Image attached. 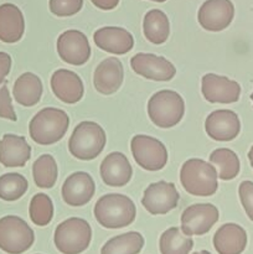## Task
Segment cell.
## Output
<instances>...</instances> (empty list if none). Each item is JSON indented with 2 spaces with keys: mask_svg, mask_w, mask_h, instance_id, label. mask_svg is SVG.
<instances>
[{
  "mask_svg": "<svg viewBox=\"0 0 253 254\" xmlns=\"http://www.w3.org/2000/svg\"><path fill=\"white\" fill-rule=\"evenodd\" d=\"M14 98L20 106L32 107L37 104L42 96V82L32 72H25L17 77L12 88Z\"/></svg>",
  "mask_w": 253,
  "mask_h": 254,
  "instance_id": "cb8c5ba5",
  "label": "cell"
},
{
  "mask_svg": "<svg viewBox=\"0 0 253 254\" xmlns=\"http://www.w3.org/2000/svg\"><path fill=\"white\" fill-rule=\"evenodd\" d=\"M101 178L107 186L122 188L130 181L133 169L123 153L113 151L103 159L99 168Z\"/></svg>",
  "mask_w": 253,
  "mask_h": 254,
  "instance_id": "d6986e66",
  "label": "cell"
},
{
  "mask_svg": "<svg viewBox=\"0 0 253 254\" xmlns=\"http://www.w3.org/2000/svg\"><path fill=\"white\" fill-rule=\"evenodd\" d=\"M144 246V238L138 232H128L111 238L102 247L101 254H138Z\"/></svg>",
  "mask_w": 253,
  "mask_h": 254,
  "instance_id": "4316f807",
  "label": "cell"
},
{
  "mask_svg": "<svg viewBox=\"0 0 253 254\" xmlns=\"http://www.w3.org/2000/svg\"><path fill=\"white\" fill-rule=\"evenodd\" d=\"M30 218L36 226L44 227L54 217V203L46 193H37L31 198L29 207Z\"/></svg>",
  "mask_w": 253,
  "mask_h": 254,
  "instance_id": "4dcf8cb0",
  "label": "cell"
},
{
  "mask_svg": "<svg viewBox=\"0 0 253 254\" xmlns=\"http://www.w3.org/2000/svg\"><path fill=\"white\" fill-rule=\"evenodd\" d=\"M57 54L72 66H82L91 57V46L86 35L78 30H67L57 39Z\"/></svg>",
  "mask_w": 253,
  "mask_h": 254,
  "instance_id": "8fae6325",
  "label": "cell"
},
{
  "mask_svg": "<svg viewBox=\"0 0 253 254\" xmlns=\"http://www.w3.org/2000/svg\"><path fill=\"white\" fill-rule=\"evenodd\" d=\"M130 149L135 163L148 171H159L168 163L166 146L158 139L149 135H135L130 141Z\"/></svg>",
  "mask_w": 253,
  "mask_h": 254,
  "instance_id": "ba28073f",
  "label": "cell"
},
{
  "mask_svg": "<svg viewBox=\"0 0 253 254\" xmlns=\"http://www.w3.org/2000/svg\"><path fill=\"white\" fill-rule=\"evenodd\" d=\"M94 217L104 228L117 230L131 225L135 220L136 208L131 198L121 193L102 196L94 205Z\"/></svg>",
  "mask_w": 253,
  "mask_h": 254,
  "instance_id": "6da1fadb",
  "label": "cell"
},
{
  "mask_svg": "<svg viewBox=\"0 0 253 254\" xmlns=\"http://www.w3.org/2000/svg\"><path fill=\"white\" fill-rule=\"evenodd\" d=\"M124 79V68L117 57L103 60L94 69L93 84L97 92L102 94H113L121 88Z\"/></svg>",
  "mask_w": 253,
  "mask_h": 254,
  "instance_id": "ac0fdd59",
  "label": "cell"
},
{
  "mask_svg": "<svg viewBox=\"0 0 253 254\" xmlns=\"http://www.w3.org/2000/svg\"><path fill=\"white\" fill-rule=\"evenodd\" d=\"M179 200L180 195L173 183L158 181L145 189L141 203L151 215H165L178 206Z\"/></svg>",
  "mask_w": 253,
  "mask_h": 254,
  "instance_id": "9c48e42d",
  "label": "cell"
},
{
  "mask_svg": "<svg viewBox=\"0 0 253 254\" xmlns=\"http://www.w3.org/2000/svg\"><path fill=\"white\" fill-rule=\"evenodd\" d=\"M51 88L61 102L74 104L83 97L84 87L81 77L73 71L60 68L51 77Z\"/></svg>",
  "mask_w": 253,
  "mask_h": 254,
  "instance_id": "e0dca14e",
  "label": "cell"
},
{
  "mask_svg": "<svg viewBox=\"0 0 253 254\" xmlns=\"http://www.w3.org/2000/svg\"><path fill=\"white\" fill-rule=\"evenodd\" d=\"M92 4L101 10H113L119 4V0H91Z\"/></svg>",
  "mask_w": 253,
  "mask_h": 254,
  "instance_id": "d590c367",
  "label": "cell"
},
{
  "mask_svg": "<svg viewBox=\"0 0 253 254\" xmlns=\"http://www.w3.org/2000/svg\"><path fill=\"white\" fill-rule=\"evenodd\" d=\"M92 228L83 218L71 217L60 223L55 231V246L63 254H79L88 248Z\"/></svg>",
  "mask_w": 253,
  "mask_h": 254,
  "instance_id": "8992f818",
  "label": "cell"
},
{
  "mask_svg": "<svg viewBox=\"0 0 253 254\" xmlns=\"http://www.w3.org/2000/svg\"><path fill=\"white\" fill-rule=\"evenodd\" d=\"M69 117L64 111L54 107L41 109L29 124L30 136L39 145H52L68 130Z\"/></svg>",
  "mask_w": 253,
  "mask_h": 254,
  "instance_id": "7a4b0ae2",
  "label": "cell"
},
{
  "mask_svg": "<svg viewBox=\"0 0 253 254\" xmlns=\"http://www.w3.org/2000/svg\"><path fill=\"white\" fill-rule=\"evenodd\" d=\"M144 36L154 45H161L168 40L170 34V24L165 12L160 9L148 11L143 20Z\"/></svg>",
  "mask_w": 253,
  "mask_h": 254,
  "instance_id": "d4e9b609",
  "label": "cell"
},
{
  "mask_svg": "<svg viewBox=\"0 0 253 254\" xmlns=\"http://www.w3.org/2000/svg\"><path fill=\"white\" fill-rule=\"evenodd\" d=\"M35 241L32 228L17 216L0 218V250L9 254L26 252Z\"/></svg>",
  "mask_w": 253,
  "mask_h": 254,
  "instance_id": "52a82bcc",
  "label": "cell"
},
{
  "mask_svg": "<svg viewBox=\"0 0 253 254\" xmlns=\"http://www.w3.org/2000/svg\"><path fill=\"white\" fill-rule=\"evenodd\" d=\"M247 246V233L236 223H226L216 231L213 247L218 254H241Z\"/></svg>",
  "mask_w": 253,
  "mask_h": 254,
  "instance_id": "7402d4cb",
  "label": "cell"
},
{
  "mask_svg": "<svg viewBox=\"0 0 253 254\" xmlns=\"http://www.w3.org/2000/svg\"><path fill=\"white\" fill-rule=\"evenodd\" d=\"M248 159H250V163L253 168V145L251 146V150H250V153H248Z\"/></svg>",
  "mask_w": 253,
  "mask_h": 254,
  "instance_id": "8d00e7d4",
  "label": "cell"
},
{
  "mask_svg": "<svg viewBox=\"0 0 253 254\" xmlns=\"http://www.w3.org/2000/svg\"><path fill=\"white\" fill-rule=\"evenodd\" d=\"M210 163L213 166H217L218 179L228 181L235 179L240 174L241 164L237 154L227 148L216 149L211 153Z\"/></svg>",
  "mask_w": 253,
  "mask_h": 254,
  "instance_id": "484cf974",
  "label": "cell"
},
{
  "mask_svg": "<svg viewBox=\"0 0 253 254\" xmlns=\"http://www.w3.org/2000/svg\"><path fill=\"white\" fill-rule=\"evenodd\" d=\"M201 92L210 103L231 104L240 99L241 86L227 77L206 73L201 79Z\"/></svg>",
  "mask_w": 253,
  "mask_h": 254,
  "instance_id": "4fadbf2b",
  "label": "cell"
},
{
  "mask_svg": "<svg viewBox=\"0 0 253 254\" xmlns=\"http://www.w3.org/2000/svg\"><path fill=\"white\" fill-rule=\"evenodd\" d=\"M217 179L218 174L215 166L202 159H190L181 166V185L186 192L192 196H212L218 189Z\"/></svg>",
  "mask_w": 253,
  "mask_h": 254,
  "instance_id": "3957f363",
  "label": "cell"
},
{
  "mask_svg": "<svg viewBox=\"0 0 253 254\" xmlns=\"http://www.w3.org/2000/svg\"><path fill=\"white\" fill-rule=\"evenodd\" d=\"M50 11L60 17L72 16L83 6V0H50Z\"/></svg>",
  "mask_w": 253,
  "mask_h": 254,
  "instance_id": "1f68e13d",
  "label": "cell"
},
{
  "mask_svg": "<svg viewBox=\"0 0 253 254\" xmlns=\"http://www.w3.org/2000/svg\"><path fill=\"white\" fill-rule=\"evenodd\" d=\"M59 169L56 160L50 154H44L35 160L32 165V176L37 188L51 189L57 181Z\"/></svg>",
  "mask_w": 253,
  "mask_h": 254,
  "instance_id": "83f0119b",
  "label": "cell"
},
{
  "mask_svg": "<svg viewBox=\"0 0 253 254\" xmlns=\"http://www.w3.org/2000/svg\"><path fill=\"white\" fill-rule=\"evenodd\" d=\"M94 44L103 51L113 55H126L134 46V37L123 27H101L93 34Z\"/></svg>",
  "mask_w": 253,
  "mask_h": 254,
  "instance_id": "ffe728a7",
  "label": "cell"
},
{
  "mask_svg": "<svg viewBox=\"0 0 253 254\" xmlns=\"http://www.w3.org/2000/svg\"><path fill=\"white\" fill-rule=\"evenodd\" d=\"M185 113V102L175 91L163 89L150 97L148 116L159 128H173L179 124Z\"/></svg>",
  "mask_w": 253,
  "mask_h": 254,
  "instance_id": "5b68a950",
  "label": "cell"
},
{
  "mask_svg": "<svg viewBox=\"0 0 253 254\" xmlns=\"http://www.w3.org/2000/svg\"><path fill=\"white\" fill-rule=\"evenodd\" d=\"M205 130L213 140L231 141L241 131L240 118L230 109H217L206 118Z\"/></svg>",
  "mask_w": 253,
  "mask_h": 254,
  "instance_id": "2e32d148",
  "label": "cell"
},
{
  "mask_svg": "<svg viewBox=\"0 0 253 254\" xmlns=\"http://www.w3.org/2000/svg\"><path fill=\"white\" fill-rule=\"evenodd\" d=\"M235 17V6L231 0H206L198 9L197 20L207 31L218 32L230 26Z\"/></svg>",
  "mask_w": 253,
  "mask_h": 254,
  "instance_id": "7c38bea8",
  "label": "cell"
},
{
  "mask_svg": "<svg viewBox=\"0 0 253 254\" xmlns=\"http://www.w3.org/2000/svg\"><path fill=\"white\" fill-rule=\"evenodd\" d=\"M241 203L247 213L248 218L253 221V183L252 181H242L238 188Z\"/></svg>",
  "mask_w": 253,
  "mask_h": 254,
  "instance_id": "836d02e7",
  "label": "cell"
},
{
  "mask_svg": "<svg viewBox=\"0 0 253 254\" xmlns=\"http://www.w3.org/2000/svg\"><path fill=\"white\" fill-rule=\"evenodd\" d=\"M192 254H211V253L207 252V251H200V252H195Z\"/></svg>",
  "mask_w": 253,
  "mask_h": 254,
  "instance_id": "74e56055",
  "label": "cell"
},
{
  "mask_svg": "<svg viewBox=\"0 0 253 254\" xmlns=\"http://www.w3.org/2000/svg\"><path fill=\"white\" fill-rule=\"evenodd\" d=\"M25 32V19L21 10L14 4L0 5V41L15 44Z\"/></svg>",
  "mask_w": 253,
  "mask_h": 254,
  "instance_id": "603a6c76",
  "label": "cell"
},
{
  "mask_svg": "<svg viewBox=\"0 0 253 254\" xmlns=\"http://www.w3.org/2000/svg\"><path fill=\"white\" fill-rule=\"evenodd\" d=\"M96 192L94 180L88 173L77 171L64 180L62 186V198L72 207H81L92 200Z\"/></svg>",
  "mask_w": 253,
  "mask_h": 254,
  "instance_id": "9a60e30c",
  "label": "cell"
},
{
  "mask_svg": "<svg viewBox=\"0 0 253 254\" xmlns=\"http://www.w3.org/2000/svg\"><path fill=\"white\" fill-rule=\"evenodd\" d=\"M31 158V146L25 136L5 134L0 139V164L5 168H22Z\"/></svg>",
  "mask_w": 253,
  "mask_h": 254,
  "instance_id": "44dd1931",
  "label": "cell"
},
{
  "mask_svg": "<svg viewBox=\"0 0 253 254\" xmlns=\"http://www.w3.org/2000/svg\"><path fill=\"white\" fill-rule=\"evenodd\" d=\"M151 1H156V2H164V1H166V0H151Z\"/></svg>",
  "mask_w": 253,
  "mask_h": 254,
  "instance_id": "f35d334b",
  "label": "cell"
},
{
  "mask_svg": "<svg viewBox=\"0 0 253 254\" xmlns=\"http://www.w3.org/2000/svg\"><path fill=\"white\" fill-rule=\"evenodd\" d=\"M218 210L212 203H196L181 215V231L186 236H202L218 221Z\"/></svg>",
  "mask_w": 253,
  "mask_h": 254,
  "instance_id": "30bf717a",
  "label": "cell"
},
{
  "mask_svg": "<svg viewBox=\"0 0 253 254\" xmlns=\"http://www.w3.org/2000/svg\"><path fill=\"white\" fill-rule=\"evenodd\" d=\"M11 69V57L6 52L0 51V86L5 82V77Z\"/></svg>",
  "mask_w": 253,
  "mask_h": 254,
  "instance_id": "e575fe53",
  "label": "cell"
},
{
  "mask_svg": "<svg viewBox=\"0 0 253 254\" xmlns=\"http://www.w3.org/2000/svg\"><path fill=\"white\" fill-rule=\"evenodd\" d=\"M133 71L139 76L151 81H170L176 74V68L170 61L154 54L134 55L130 60Z\"/></svg>",
  "mask_w": 253,
  "mask_h": 254,
  "instance_id": "5bb4252c",
  "label": "cell"
},
{
  "mask_svg": "<svg viewBox=\"0 0 253 254\" xmlns=\"http://www.w3.org/2000/svg\"><path fill=\"white\" fill-rule=\"evenodd\" d=\"M0 118L9 119L12 122H16L17 119L14 107H12L11 97H10L6 82H4L2 86L0 87Z\"/></svg>",
  "mask_w": 253,
  "mask_h": 254,
  "instance_id": "d6a6232c",
  "label": "cell"
},
{
  "mask_svg": "<svg viewBox=\"0 0 253 254\" xmlns=\"http://www.w3.org/2000/svg\"><path fill=\"white\" fill-rule=\"evenodd\" d=\"M251 99H252V102H253V93L251 94Z\"/></svg>",
  "mask_w": 253,
  "mask_h": 254,
  "instance_id": "ab89813d",
  "label": "cell"
},
{
  "mask_svg": "<svg viewBox=\"0 0 253 254\" xmlns=\"http://www.w3.org/2000/svg\"><path fill=\"white\" fill-rule=\"evenodd\" d=\"M159 246L161 254H189L193 241L190 236L183 235L180 228L171 227L161 235Z\"/></svg>",
  "mask_w": 253,
  "mask_h": 254,
  "instance_id": "f1b7e54d",
  "label": "cell"
},
{
  "mask_svg": "<svg viewBox=\"0 0 253 254\" xmlns=\"http://www.w3.org/2000/svg\"><path fill=\"white\" fill-rule=\"evenodd\" d=\"M107 143L104 129L96 122H81L68 140V150L79 160H93L103 151Z\"/></svg>",
  "mask_w": 253,
  "mask_h": 254,
  "instance_id": "277c9868",
  "label": "cell"
},
{
  "mask_svg": "<svg viewBox=\"0 0 253 254\" xmlns=\"http://www.w3.org/2000/svg\"><path fill=\"white\" fill-rule=\"evenodd\" d=\"M29 183L17 173H7L0 176V198L4 201H16L25 195Z\"/></svg>",
  "mask_w": 253,
  "mask_h": 254,
  "instance_id": "f546056e",
  "label": "cell"
}]
</instances>
